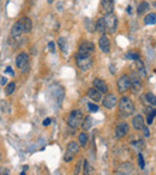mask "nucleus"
Returning <instances> with one entry per match:
<instances>
[{
	"label": "nucleus",
	"mask_w": 156,
	"mask_h": 175,
	"mask_svg": "<svg viewBox=\"0 0 156 175\" xmlns=\"http://www.w3.org/2000/svg\"><path fill=\"white\" fill-rule=\"evenodd\" d=\"M88 96H89V99H91L94 102H100L102 101V94L95 89V88H91V89H89V91H88Z\"/></svg>",
	"instance_id": "obj_16"
},
{
	"label": "nucleus",
	"mask_w": 156,
	"mask_h": 175,
	"mask_svg": "<svg viewBox=\"0 0 156 175\" xmlns=\"http://www.w3.org/2000/svg\"><path fill=\"white\" fill-rule=\"evenodd\" d=\"M16 65L19 70H21V72H28L29 69H30V65H29V55L24 52L19 53L16 58Z\"/></svg>",
	"instance_id": "obj_4"
},
{
	"label": "nucleus",
	"mask_w": 156,
	"mask_h": 175,
	"mask_svg": "<svg viewBox=\"0 0 156 175\" xmlns=\"http://www.w3.org/2000/svg\"><path fill=\"white\" fill-rule=\"evenodd\" d=\"M48 3H49V4H51V3H53V0H48Z\"/></svg>",
	"instance_id": "obj_44"
},
{
	"label": "nucleus",
	"mask_w": 156,
	"mask_h": 175,
	"mask_svg": "<svg viewBox=\"0 0 156 175\" xmlns=\"http://www.w3.org/2000/svg\"><path fill=\"white\" fill-rule=\"evenodd\" d=\"M137 158H138V166H139V168H141V169H144V167H145V162H144V158H143V155L139 153Z\"/></svg>",
	"instance_id": "obj_33"
},
{
	"label": "nucleus",
	"mask_w": 156,
	"mask_h": 175,
	"mask_svg": "<svg viewBox=\"0 0 156 175\" xmlns=\"http://www.w3.org/2000/svg\"><path fill=\"white\" fill-rule=\"evenodd\" d=\"M132 126H133V128L137 130V131L143 130V127H144V119H143V116L139 115V114L136 115L134 118L132 119Z\"/></svg>",
	"instance_id": "obj_15"
},
{
	"label": "nucleus",
	"mask_w": 156,
	"mask_h": 175,
	"mask_svg": "<svg viewBox=\"0 0 156 175\" xmlns=\"http://www.w3.org/2000/svg\"><path fill=\"white\" fill-rule=\"evenodd\" d=\"M58 44H59L60 49H61L64 53H66V52H67V41H66V38H64V37H59V38H58Z\"/></svg>",
	"instance_id": "obj_24"
},
{
	"label": "nucleus",
	"mask_w": 156,
	"mask_h": 175,
	"mask_svg": "<svg viewBox=\"0 0 156 175\" xmlns=\"http://www.w3.org/2000/svg\"><path fill=\"white\" fill-rule=\"evenodd\" d=\"M144 23L147 25H153L156 24V13H149L145 16L144 18Z\"/></svg>",
	"instance_id": "obj_22"
},
{
	"label": "nucleus",
	"mask_w": 156,
	"mask_h": 175,
	"mask_svg": "<svg viewBox=\"0 0 156 175\" xmlns=\"http://www.w3.org/2000/svg\"><path fill=\"white\" fill-rule=\"evenodd\" d=\"M99 46H100V49L103 53H106V54L109 53V51H111V40H109V37L107 35H102L100 37Z\"/></svg>",
	"instance_id": "obj_10"
},
{
	"label": "nucleus",
	"mask_w": 156,
	"mask_h": 175,
	"mask_svg": "<svg viewBox=\"0 0 156 175\" xmlns=\"http://www.w3.org/2000/svg\"><path fill=\"white\" fill-rule=\"evenodd\" d=\"M102 103H103V107L107 109H112L115 107L116 104V97L114 94H108V95H106V97L102 100Z\"/></svg>",
	"instance_id": "obj_11"
},
{
	"label": "nucleus",
	"mask_w": 156,
	"mask_h": 175,
	"mask_svg": "<svg viewBox=\"0 0 156 175\" xmlns=\"http://www.w3.org/2000/svg\"><path fill=\"white\" fill-rule=\"evenodd\" d=\"M104 23H106V29L109 33H114L116 30V25H118V21H116V17L114 13H107L103 17Z\"/></svg>",
	"instance_id": "obj_5"
},
{
	"label": "nucleus",
	"mask_w": 156,
	"mask_h": 175,
	"mask_svg": "<svg viewBox=\"0 0 156 175\" xmlns=\"http://www.w3.org/2000/svg\"><path fill=\"white\" fill-rule=\"evenodd\" d=\"M22 34H23V28H22V24H21V22H19V21H17V22L13 24L12 29H11V36H13V37H18V36H21Z\"/></svg>",
	"instance_id": "obj_18"
},
{
	"label": "nucleus",
	"mask_w": 156,
	"mask_h": 175,
	"mask_svg": "<svg viewBox=\"0 0 156 175\" xmlns=\"http://www.w3.org/2000/svg\"><path fill=\"white\" fill-rule=\"evenodd\" d=\"M3 157V150H1V147H0V160Z\"/></svg>",
	"instance_id": "obj_42"
},
{
	"label": "nucleus",
	"mask_w": 156,
	"mask_h": 175,
	"mask_svg": "<svg viewBox=\"0 0 156 175\" xmlns=\"http://www.w3.org/2000/svg\"><path fill=\"white\" fill-rule=\"evenodd\" d=\"M83 113L82 110L79 109H76V110H72L69 115V119H67V124H69L70 127L72 128H77L79 127V126L82 125L83 122Z\"/></svg>",
	"instance_id": "obj_3"
},
{
	"label": "nucleus",
	"mask_w": 156,
	"mask_h": 175,
	"mask_svg": "<svg viewBox=\"0 0 156 175\" xmlns=\"http://www.w3.org/2000/svg\"><path fill=\"white\" fill-rule=\"evenodd\" d=\"M149 7H150V5H149L148 1H142V3L138 5V7H137V13H138V15H143L144 12L149 11Z\"/></svg>",
	"instance_id": "obj_21"
},
{
	"label": "nucleus",
	"mask_w": 156,
	"mask_h": 175,
	"mask_svg": "<svg viewBox=\"0 0 156 175\" xmlns=\"http://www.w3.org/2000/svg\"><path fill=\"white\" fill-rule=\"evenodd\" d=\"M143 131H144V134H145V137H149V130H148V127H145V126H144V127H143Z\"/></svg>",
	"instance_id": "obj_40"
},
{
	"label": "nucleus",
	"mask_w": 156,
	"mask_h": 175,
	"mask_svg": "<svg viewBox=\"0 0 156 175\" xmlns=\"http://www.w3.org/2000/svg\"><path fill=\"white\" fill-rule=\"evenodd\" d=\"M88 109H89L90 112H93V113H96V112H99V106L89 102V103H88Z\"/></svg>",
	"instance_id": "obj_31"
},
{
	"label": "nucleus",
	"mask_w": 156,
	"mask_h": 175,
	"mask_svg": "<svg viewBox=\"0 0 156 175\" xmlns=\"http://www.w3.org/2000/svg\"><path fill=\"white\" fill-rule=\"evenodd\" d=\"M73 157H75V155H73V153H71L70 151H66L65 155H64V161L69 163V162H71V161L73 160Z\"/></svg>",
	"instance_id": "obj_29"
},
{
	"label": "nucleus",
	"mask_w": 156,
	"mask_h": 175,
	"mask_svg": "<svg viewBox=\"0 0 156 175\" xmlns=\"http://www.w3.org/2000/svg\"><path fill=\"white\" fill-rule=\"evenodd\" d=\"M119 112H120L123 118H127V116L133 114L134 104L131 101V99H129L127 96H123L121 97V100L119 102Z\"/></svg>",
	"instance_id": "obj_1"
},
{
	"label": "nucleus",
	"mask_w": 156,
	"mask_h": 175,
	"mask_svg": "<svg viewBox=\"0 0 156 175\" xmlns=\"http://www.w3.org/2000/svg\"><path fill=\"white\" fill-rule=\"evenodd\" d=\"M129 132V125L126 122H121V124H118L114 130V134H115V138H123L125 137L126 134Z\"/></svg>",
	"instance_id": "obj_8"
},
{
	"label": "nucleus",
	"mask_w": 156,
	"mask_h": 175,
	"mask_svg": "<svg viewBox=\"0 0 156 175\" xmlns=\"http://www.w3.org/2000/svg\"><path fill=\"white\" fill-rule=\"evenodd\" d=\"M95 51V46L93 42H89V41H85V42H82L78 47V54H91L93 52Z\"/></svg>",
	"instance_id": "obj_7"
},
{
	"label": "nucleus",
	"mask_w": 156,
	"mask_h": 175,
	"mask_svg": "<svg viewBox=\"0 0 156 175\" xmlns=\"http://www.w3.org/2000/svg\"><path fill=\"white\" fill-rule=\"evenodd\" d=\"M101 8L103 13H113L114 10V4L113 0H101Z\"/></svg>",
	"instance_id": "obj_14"
},
{
	"label": "nucleus",
	"mask_w": 156,
	"mask_h": 175,
	"mask_svg": "<svg viewBox=\"0 0 156 175\" xmlns=\"http://www.w3.org/2000/svg\"><path fill=\"white\" fill-rule=\"evenodd\" d=\"M131 88H132V90L133 92H139L142 90V82L139 79V77H133V78H131Z\"/></svg>",
	"instance_id": "obj_17"
},
{
	"label": "nucleus",
	"mask_w": 156,
	"mask_h": 175,
	"mask_svg": "<svg viewBox=\"0 0 156 175\" xmlns=\"http://www.w3.org/2000/svg\"><path fill=\"white\" fill-rule=\"evenodd\" d=\"M81 169H82V164H81V162H78V163H77V166H76V168H75V175H78V174H79Z\"/></svg>",
	"instance_id": "obj_35"
},
{
	"label": "nucleus",
	"mask_w": 156,
	"mask_h": 175,
	"mask_svg": "<svg viewBox=\"0 0 156 175\" xmlns=\"http://www.w3.org/2000/svg\"><path fill=\"white\" fill-rule=\"evenodd\" d=\"M16 90V83L15 82H11V83H8L7 86H6V95L10 96V95H12Z\"/></svg>",
	"instance_id": "obj_26"
},
{
	"label": "nucleus",
	"mask_w": 156,
	"mask_h": 175,
	"mask_svg": "<svg viewBox=\"0 0 156 175\" xmlns=\"http://www.w3.org/2000/svg\"><path fill=\"white\" fill-rule=\"evenodd\" d=\"M66 151H70L73 155L78 153L79 152V144L76 143V142H70L69 144H67V150Z\"/></svg>",
	"instance_id": "obj_20"
},
{
	"label": "nucleus",
	"mask_w": 156,
	"mask_h": 175,
	"mask_svg": "<svg viewBox=\"0 0 156 175\" xmlns=\"http://www.w3.org/2000/svg\"><path fill=\"white\" fill-rule=\"evenodd\" d=\"M95 30L97 33L104 35V33L107 31V29H106V23H104V19L103 18H99L96 21V23H95Z\"/></svg>",
	"instance_id": "obj_19"
},
{
	"label": "nucleus",
	"mask_w": 156,
	"mask_h": 175,
	"mask_svg": "<svg viewBox=\"0 0 156 175\" xmlns=\"http://www.w3.org/2000/svg\"><path fill=\"white\" fill-rule=\"evenodd\" d=\"M82 128L84 131H89L91 128V118L90 116H85L83 119V122H82Z\"/></svg>",
	"instance_id": "obj_23"
},
{
	"label": "nucleus",
	"mask_w": 156,
	"mask_h": 175,
	"mask_svg": "<svg viewBox=\"0 0 156 175\" xmlns=\"http://www.w3.org/2000/svg\"><path fill=\"white\" fill-rule=\"evenodd\" d=\"M76 63L77 66L79 67L82 71H88L91 69L93 66V58L89 54H77L76 56Z\"/></svg>",
	"instance_id": "obj_2"
},
{
	"label": "nucleus",
	"mask_w": 156,
	"mask_h": 175,
	"mask_svg": "<svg viewBox=\"0 0 156 175\" xmlns=\"http://www.w3.org/2000/svg\"><path fill=\"white\" fill-rule=\"evenodd\" d=\"M126 59H130V60H139V54L138 53H136V52H129V53H126L125 55Z\"/></svg>",
	"instance_id": "obj_27"
},
{
	"label": "nucleus",
	"mask_w": 156,
	"mask_h": 175,
	"mask_svg": "<svg viewBox=\"0 0 156 175\" xmlns=\"http://www.w3.org/2000/svg\"><path fill=\"white\" fill-rule=\"evenodd\" d=\"M145 99H147V101L149 103H151L153 106H156V96L151 92H148V94H145Z\"/></svg>",
	"instance_id": "obj_28"
},
{
	"label": "nucleus",
	"mask_w": 156,
	"mask_h": 175,
	"mask_svg": "<svg viewBox=\"0 0 156 175\" xmlns=\"http://www.w3.org/2000/svg\"><path fill=\"white\" fill-rule=\"evenodd\" d=\"M78 140H79L81 147H85L86 142H88V135H86V133H85V132L79 133V135H78Z\"/></svg>",
	"instance_id": "obj_25"
},
{
	"label": "nucleus",
	"mask_w": 156,
	"mask_h": 175,
	"mask_svg": "<svg viewBox=\"0 0 156 175\" xmlns=\"http://www.w3.org/2000/svg\"><path fill=\"white\" fill-rule=\"evenodd\" d=\"M21 175H26V174H25L24 172H22V173H21Z\"/></svg>",
	"instance_id": "obj_43"
},
{
	"label": "nucleus",
	"mask_w": 156,
	"mask_h": 175,
	"mask_svg": "<svg viewBox=\"0 0 156 175\" xmlns=\"http://www.w3.org/2000/svg\"><path fill=\"white\" fill-rule=\"evenodd\" d=\"M155 115H156V110L154 109V110H151V113L148 115V119H147L148 125H150V124L153 122V120H154V118H155Z\"/></svg>",
	"instance_id": "obj_34"
},
{
	"label": "nucleus",
	"mask_w": 156,
	"mask_h": 175,
	"mask_svg": "<svg viewBox=\"0 0 156 175\" xmlns=\"http://www.w3.org/2000/svg\"><path fill=\"white\" fill-rule=\"evenodd\" d=\"M19 22H21L22 28H23V34H29V33L31 31V29H33V22H31L30 18L22 17L21 19H19Z\"/></svg>",
	"instance_id": "obj_13"
},
{
	"label": "nucleus",
	"mask_w": 156,
	"mask_h": 175,
	"mask_svg": "<svg viewBox=\"0 0 156 175\" xmlns=\"http://www.w3.org/2000/svg\"><path fill=\"white\" fill-rule=\"evenodd\" d=\"M133 170V164L131 162H124L121 163L118 170H116V175H129Z\"/></svg>",
	"instance_id": "obj_9"
},
{
	"label": "nucleus",
	"mask_w": 156,
	"mask_h": 175,
	"mask_svg": "<svg viewBox=\"0 0 156 175\" xmlns=\"http://www.w3.org/2000/svg\"><path fill=\"white\" fill-rule=\"evenodd\" d=\"M6 83H7V78H6V77H1V79H0V84L5 85Z\"/></svg>",
	"instance_id": "obj_39"
},
{
	"label": "nucleus",
	"mask_w": 156,
	"mask_h": 175,
	"mask_svg": "<svg viewBox=\"0 0 156 175\" xmlns=\"http://www.w3.org/2000/svg\"><path fill=\"white\" fill-rule=\"evenodd\" d=\"M84 174L85 175H90L91 174V167L88 161H84Z\"/></svg>",
	"instance_id": "obj_30"
},
{
	"label": "nucleus",
	"mask_w": 156,
	"mask_h": 175,
	"mask_svg": "<svg viewBox=\"0 0 156 175\" xmlns=\"http://www.w3.org/2000/svg\"><path fill=\"white\" fill-rule=\"evenodd\" d=\"M48 49H49L52 53H54L55 52V46H54V42H48Z\"/></svg>",
	"instance_id": "obj_36"
},
{
	"label": "nucleus",
	"mask_w": 156,
	"mask_h": 175,
	"mask_svg": "<svg viewBox=\"0 0 156 175\" xmlns=\"http://www.w3.org/2000/svg\"><path fill=\"white\" fill-rule=\"evenodd\" d=\"M131 88V78L127 74L121 76L118 79V91L120 94H125Z\"/></svg>",
	"instance_id": "obj_6"
},
{
	"label": "nucleus",
	"mask_w": 156,
	"mask_h": 175,
	"mask_svg": "<svg viewBox=\"0 0 156 175\" xmlns=\"http://www.w3.org/2000/svg\"><path fill=\"white\" fill-rule=\"evenodd\" d=\"M5 72H6V73H8V74H11V76H13V74H15V72H13V70H12V67H6Z\"/></svg>",
	"instance_id": "obj_38"
},
{
	"label": "nucleus",
	"mask_w": 156,
	"mask_h": 175,
	"mask_svg": "<svg viewBox=\"0 0 156 175\" xmlns=\"http://www.w3.org/2000/svg\"><path fill=\"white\" fill-rule=\"evenodd\" d=\"M0 175H10L8 169H6V168H0Z\"/></svg>",
	"instance_id": "obj_37"
},
{
	"label": "nucleus",
	"mask_w": 156,
	"mask_h": 175,
	"mask_svg": "<svg viewBox=\"0 0 156 175\" xmlns=\"http://www.w3.org/2000/svg\"><path fill=\"white\" fill-rule=\"evenodd\" d=\"M132 145L134 148H138V149H143L144 148V142L138 139V140H136V142H132Z\"/></svg>",
	"instance_id": "obj_32"
},
{
	"label": "nucleus",
	"mask_w": 156,
	"mask_h": 175,
	"mask_svg": "<svg viewBox=\"0 0 156 175\" xmlns=\"http://www.w3.org/2000/svg\"><path fill=\"white\" fill-rule=\"evenodd\" d=\"M93 84H94L95 89H97L101 94H106L107 91H108V85H107L106 82L103 79H101V78H95Z\"/></svg>",
	"instance_id": "obj_12"
},
{
	"label": "nucleus",
	"mask_w": 156,
	"mask_h": 175,
	"mask_svg": "<svg viewBox=\"0 0 156 175\" xmlns=\"http://www.w3.org/2000/svg\"><path fill=\"white\" fill-rule=\"evenodd\" d=\"M49 124H51V119L49 118H47V119L43 120V126H48Z\"/></svg>",
	"instance_id": "obj_41"
}]
</instances>
